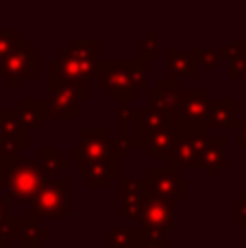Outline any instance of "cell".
<instances>
[{"label":"cell","instance_id":"cell-1","mask_svg":"<svg viewBox=\"0 0 246 248\" xmlns=\"http://www.w3.org/2000/svg\"><path fill=\"white\" fill-rule=\"evenodd\" d=\"M4 185L9 187L11 196H15L17 201L33 202L48 185V176L37 163L11 159L7 168V176H4Z\"/></svg>","mask_w":246,"mask_h":248},{"label":"cell","instance_id":"cell-2","mask_svg":"<svg viewBox=\"0 0 246 248\" xmlns=\"http://www.w3.org/2000/svg\"><path fill=\"white\" fill-rule=\"evenodd\" d=\"M35 61H37L35 50H31L26 42H20V48L15 44L11 48V52L0 61V72L9 78L11 85H17L20 78L35 77Z\"/></svg>","mask_w":246,"mask_h":248},{"label":"cell","instance_id":"cell-3","mask_svg":"<svg viewBox=\"0 0 246 248\" xmlns=\"http://www.w3.org/2000/svg\"><path fill=\"white\" fill-rule=\"evenodd\" d=\"M105 70H100V85L105 90H129V87H138L146 83V72H135V63H105Z\"/></svg>","mask_w":246,"mask_h":248},{"label":"cell","instance_id":"cell-4","mask_svg":"<svg viewBox=\"0 0 246 248\" xmlns=\"http://www.w3.org/2000/svg\"><path fill=\"white\" fill-rule=\"evenodd\" d=\"M68 207V181L61 179L46 185L33 201V216H65Z\"/></svg>","mask_w":246,"mask_h":248},{"label":"cell","instance_id":"cell-5","mask_svg":"<svg viewBox=\"0 0 246 248\" xmlns=\"http://www.w3.org/2000/svg\"><path fill=\"white\" fill-rule=\"evenodd\" d=\"M139 222L144 224L146 233L159 237V231L174 222L172 216V205L164 201H157V198H144L142 207H139Z\"/></svg>","mask_w":246,"mask_h":248},{"label":"cell","instance_id":"cell-6","mask_svg":"<svg viewBox=\"0 0 246 248\" xmlns=\"http://www.w3.org/2000/svg\"><path fill=\"white\" fill-rule=\"evenodd\" d=\"M148 183H151L153 198L170 202V205H174L177 196L185 194V181L179 179L172 170H151Z\"/></svg>","mask_w":246,"mask_h":248},{"label":"cell","instance_id":"cell-7","mask_svg":"<svg viewBox=\"0 0 246 248\" xmlns=\"http://www.w3.org/2000/svg\"><path fill=\"white\" fill-rule=\"evenodd\" d=\"M52 92H55V96L48 103V116H77V92L68 83L61 81H52Z\"/></svg>","mask_w":246,"mask_h":248},{"label":"cell","instance_id":"cell-8","mask_svg":"<svg viewBox=\"0 0 246 248\" xmlns=\"http://www.w3.org/2000/svg\"><path fill=\"white\" fill-rule=\"evenodd\" d=\"M179 94H181V92L177 90V81H161L159 87H157L155 92H151L153 111L159 109V111L166 113L168 118H177L179 107H181V103H179Z\"/></svg>","mask_w":246,"mask_h":248},{"label":"cell","instance_id":"cell-9","mask_svg":"<svg viewBox=\"0 0 246 248\" xmlns=\"http://www.w3.org/2000/svg\"><path fill=\"white\" fill-rule=\"evenodd\" d=\"M235 124V100H212L207 103V126L227 128Z\"/></svg>","mask_w":246,"mask_h":248},{"label":"cell","instance_id":"cell-10","mask_svg":"<svg viewBox=\"0 0 246 248\" xmlns=\"http://www.w3.org/2000/svg\"><path fill=\"white\" fill-rule=\"evenodd\" d=\"M48 113V100H22L17 116L22 126H37L39 120Z\"/></svg>","mask_w":246,"mask_h":248},{"label":"cell","instance_id":"cell-11","mask_svg":"<svg viewBox=\"0 0 246 248\" xmlns=\"http://www.w3.org/2000/svg\"><path fill=\"white\" fill-rule=\"evenodd\" d=\"M205 92L200 90V92H187V94H183V103H181V107H183V113H185V118L190 122H200L205 118V113H207V103H205Z\"/></svg>","mask_w":246,"mask_h":248},{"label":"cell","instance_id":"cell-12","mask_svg":"<svg viewBox=\"0 0 246 248\" xmlns=\"http://www.w3.org/2000/svg\"><path fill=\"white\" fill-rule=\"evenodd\" d=\"M174 146H177V135L168 128H159L153 133V140L148 144V153L151 155H172Z\"/></svg>","mask_w":246,"mask_h":248},{"label":"cell","instance_id":"cell-13","mask_svg":"<svg viewBox=\"0 0 246 248\" xmlns=\"http://www.w3.org/2000/svg\"><path fill=\"white\" fill-rule=\"evenodd\" d=\"M222 148H225V141H212V144L205 146L203 155H200V163L207 166L209 176H216L218 168L225 166V159H222Z\"/></svg>","mask_w":246,"mask_h":248},{"label":"cell","instance_id":"cell-14","mask_svg":"<svg viewBox=\"0 0 246 248\" xmlns=\"http://www.w3.org/2000/svg\"><path fill=\"white\" fill-rule=\"evenodd\" d=\"M39 155H42V170L46 172L48 176L57 179L59 170L63 168V161L59 159V153H57V150H48V148H44Z\"/></svg>","mask_w":246,"mask_h":248},{"label":"cell","instance_id":"cell-15","mask_svg":"<svg viewBox=\"0 0 246 248\" xmlns=\"http://www.w3.org/2000/svg\"><path fill=\"white\" fill-rule=\"evenodd\" d=\"M17 44V37L13 31H0V61L11 52V48Z\"/></svg>","mask_w":246,"mask_h":248},{"label":"cell","instance_id":"cell-16","mask_svg":"<svg viewBox=\"0 0 246 248\" xmlns=\"http://www.w3.org/2000/svg\"><path fill=\"white\" fill-rule=\"evenodd\" d=\"M139 248H166V242H164V237H161V240L159 237H155L153 242H144Z\"/></svg>","mask_w":246,"mask_h":248},{"label":"cell","instance_id":"cell-17","mask_svg":"<svg viewBox=\"0 0 246 248\" xmlns=\"http://www.w3.org/2000/svg\"><path fill=\"white\" fill-rule=\"evenodd\" d=\"M7 218V202L0 198V227H2V220Z\"/></svg>","mask_w":246,"mask_h":248},{"label":"cell","instance_id":"cell-18","mask_svg":"<svg viewBox=\"0 0 246 248\" xmlns=\"http://www.w3.org/2000/svg\"><path fill=\"white\" fill-rule=\"evenodd\" d=\"M240 140H242V141H240V146H242V144H244V140H246V124L242 126V137H240Z\"/></svg>","mask_w":246,"mask_h":248},{"label":"cell","instance_id":"cell-19","mask_svg":"<svg viewBox=\"0 0 246 248\" xmlns=\"http://www.w3.org/2000/svg\"><path fill=\"white\" fill-rule=\"evenodd\" d=\"M0 248H7V240H4L2 235H0Z\"/></svg>","mask_w":246,"mask_h":248}]
</instances>
